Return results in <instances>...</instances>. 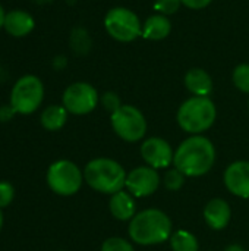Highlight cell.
<instances>
[{"instance_id": "6da1fadb", "label": "cell", "mask_w": 249, "mask_h": 251, "mask_svg": "<svg viewBox=\"0 0 249 251\" xmlns=\"http://www.w3.org/2000/svg\"><path fill=\"white\" fill-rule=\"evenodd\" d=\"M216 162L213 143L203 135H191L183 140L175 151L173 166L189 178L208 174Z\"/></svg>"}, {"instance_id": "7a4b0ae2", "label": "cell", "mask_w": 249, "mask_h": 251, "mask_svg": "<svg viewBox=\"0 0 249 251\" xmlns=\"http://www.w3.org/2000/svg\"><path fill=\"white\" fill-rule=\"evenodd\" d=\"M172 228V221L163 210L145 209L129 221L128 234L139 246H157L170 240Z\"/></svg>"}, {"instance_id": "3957f363", "label": "cell", "mask_w": 249, "mask_h": 251, "mask_svg": "<svg viewBox=\"0 0 249 251\" xmlns=\"http://www.w3.org/2000/svg\"><path fill=\"white\" fill-rule=\"evenodd\" d=\"M126 175L123 166L109 157L92 159L84 169L85 182L97 193L110 196L125 188Z\"/></svg>"}, {"instance_id": "277c9868", "label": "cell", "mask_w": 249, "mask_h": 251, "mask_svg": "<svg viewBox=\"0 0 249 251\" xmlns=\"http://www.w3.org/2000/svg\"><path fill=\"white\" fill-rule=\"evenodd\" d=\"M217 110L216 104L210 97H191L185 100L178 110V124L179 126L194 135H200L210 129L216 122Z\"/></svg>"}, {"instance_id": "5b68a950", "label": "cell", "mask_w": 249, "mask_h": 251, "mask_svg": "<svg viewBox=\"0 0 249 251\" xmlns=\"http://www.w3.org/2000/svg\"><path fill=\"white\" fill-rule=\"evenodd\" d=\"M44 99L43 81L35 75H25L19 78L10 93V107L15 113H34Z\"/></svg>"}, {"instance_id": "8992f818", "label": "cell", "mask_w": 249, "mask_h": 251, "mask_svg": "<svg viewBox=\"0 0 249 251\" xmlns=\"http://www.w3.org/2000/svg\"><path fill=\"white\" fill-rule=\"evenodd\" d=\"M114 134L126 143H136L147 132V121L142 112L131 104H122L110 116Z\"/></svg>"}, {"instance_id": "52a82bcc", "label": "cell", "mask_w": 249, "mask_h": 251, "mask_svg": "<svg viewBox=\"0 0 249 251\" xmlns=\"http://www.w3.org/2000/svg\"><path fill=\"white\" fill-rule=\"evenodd\" d=\"M104 28L107 34L120 41L129 43L142 35V25L135 12L128 7H113L104 18Z\"/></svg>"}, {"instance_id": "ba28073f", "label": "cell", "mask_w": 249, "mask_h": 251, "mask_svg": "<svg viewBox=\"0 0 249 251\" xmlns=\"http://www.w3.org/2000/svg\"><path fill=\"white\" fill-rule=\"evenodd\" d=\"M84 174L70 160H57L47 171V184L53 193L69 197L79 191Z\"/></svg>"}, {"instance_id": "9c48e42d", "label": "cell", "mask_w": 249, "mask_h": 251, "mask_svg": "<svg viewBox=\"0 0 249 251\" xmlns=\"http://www.w3.org/2000/svg\"><path fill=\"white\" fill-rule=\"evenodd\" d=\"M98 93L88 82H73L63 93V106L72 115H88L98 104Z\"/></svg>"}, {"instance_id": "30bf717a", "label": "cell", "mask_w": 249, "mask_h": 251, "mask_svg": "<svg viewBox=\"0 0 249 251\" xmlns=\"http://www.w3.org/2000/svg\"><path fill=\"white\" fill-rule=\"evenodd\" d=\"M160 182L161 179L157 169L150 166H138L126 175L125 188L134 197L142 199L153 196L160 187Z\"/></svg>"}, {"instance_id": "8fae6325", "label": "cell", "mask_w": 249, "mask_h": 251, "mask_svg": "<svg viewBox=\"0 0 249 251\" xmlns=\"http://www.w3.org/2000/svg\"><path fill=\"white\" fill-rule=\"evenodd\" d=\"M141 156L147 166L153 169H166L173 165L175 151L166 140L160 137H151L142 143Z\"/></svg>"}, {"instance_id": "7c38bea8", "label": "cell", "mask_w": 249, "mask_h": 251, "mask_svg": "<svg viewBox=\"0 0 249 251\" xmlns=\"http://www.w3.org/2000/svg\"><path fill=\"white\" fill-rule=\"evenodd\" d=\"M225 185L236 197L249 199V162L238 160L230 163L223 176Z\"/></svg>"}, {"instance_id": "4fadbf2b", "label": "cell", "mask_w": 249, "mask_h": 251, "mask_svg": "<svg viewBox=\"0 0 249 251\" xmlns=\"http://www.w3.org/2000/svg\"><path fill=\"white\" fill-rule=\"evenodd\" d=\"M203 216H204V221L208 225V228H211L214 231H222L230 222L232 209L226 200L213 199L205 204Z\"/></svg>"}, {"instance_id": "5bb4252c", "label": "cell", "mask_w": 249, "mask_h": 251, "mask_svg": "<svg viewBox=\"0 0 249 251\" xmlns=\"http://www.w3.org/2000/svg\"><path fill=\"white\" fill-rule=\"evenodd\" d=\"M109 209H110L112 216L122 222L131 221L136 215V204H135L134 196L123 190L112 194L110 201H109Z\"/></svg>"}, {"instance_id": "9a60e30c", "label": "cell", "mask_w": 249, "mask_h": 251, "mask_svg": "<svg viewBox=\"0 0 249 251\" xmlns=\"http://www.w3.org/2000/svg\"><path fill=\"white\" fill-rule=\"evenodd\" d=\"M34 18L28 12L13 9L6 13L3 28L13 37H25L34 29Z\"/></svg>"}, {"instance_id": "2e32d148", "label": "cell", "mask_w": 249, "mask_h": 251, "mask_svg": "<svg viewBox=\"0 0 249 251\" xmlns=\"http://www.w3.org/2000/svg\"><path fill=\"white\" fill-rule=\"evenodd\" d=\"M185 87L197 97H208L213 91V79L207 71L194 68L189 69L185 75Z\"/></svg>"}, {"instance_id": "e0dca14e", "label": "cell", "mask_w": 249, "mask_h": 251, "mask_svg": "<svg viewBox=\"0 0 249 251\" xmlns=\"http://www.w3.org/2000/svg\"><path fill=\"white\" fill-rule=\"evenodd\" d=\"M172 31V24L166 15L156 13L147 18V21L142 25V37L145 40L151 41H160L164 40Z\"/></svg>"}, {"instance_id": "ac0fdd59", "label": "cell", "mask_w": 249, "mask_h": 251, "mask_svg": "<svg viewBox=\"0 0 249 251\" xmlns=\"http://www.w3.org/2000/svg\"><path fill=\"white\" fill-rule=\"evenodd\" d=\"M68 110L65 106H48L41 115V125L48 131H57L63 128L68 121Z\"/></svg>"}, {"instance_id": "d6986e66", "label": "cell", "mask_w": 249, "mask_h": 251, "mask_svg": "<svg viewBox=\"0 0 249 251\" xmlns=\"http://www.w3.org/2000/svg\"><path fill=\"white\" fill-rule=\"evenodd\" d=\"M170 247L173 251H200L197 237L185 229H179L172 234Z\"/></svg>"}, {"instance_id": "ffe728a7", "label": "cell", "mask_w": 249, "mask_h": 251, "mask_svg": "<svg viewBox=\"0 0 249 251\" xmlns=\"http://www.w3.org/2000/svg\"><path fill=\"white\" fill-rule=\"evenodd\" d=\"M185 179H186V175L182 174L178 168L173 166L172 169L166 171L164 178H163V184L169 191H178V190H181L183 187Z\"/></svg>"}, {"instance_id": "44dd1931", "label": "cell", "mask_w": 249, "mask_h": 251, "mask_svg": "<svg viewBox=\"0 0 249 251\" xmlns=\"http://www.w3.org/2000/svg\"><path fill=\"white\" fill-rule=\"evenodd\" d=\"M232 79L239 91L249 94V63L238 65L233 71Z\"/></svg>"}, {"instance_id": "7402d4cb", "label": "cell", "mask_w": 249, "mask_h": 251, "mask_svg": "<svg viewBox=\"0 0 249 251\" xmlns=\"http://www.w3.org/2000/svg\"><path fill=\"white\" fill-rule=\"evenodd\" d=\"M70 44H72V47H73L75 51H78V53H85V51L90 49L91 40H90V37H88V34H87L85 29L78 28V29H73V32H72Z\"/></svg>"}, {"instance_id": "603a6c76", "label": "cell", "mask_w": 249, "mask_h": 251, "mask_svg": "<svg viewBox=\"0 0 249 251\" xmlns=\"http://www.w3.org/2000/svg\"><path fill=\"white\" fill-rule=\"evenodd\" d=\"M101 251H135V249L128 240L120 237H112L101 244Z\"/></svg>"}, {"instance_id": "cb8c5ba5", "label": "cell", "mask_w": 249, "mask_h": 251, "mask_svg": "<svg viewBox=\"0 0 249 251\" xmlns=\"http://www.w3.org/2000/svg\"><path fill=\"white\" fill-rule=\"evenodd\" d=\"M182 1L181 0H156L154 9L161 15H173L179 10Z\"/></svg>"}, {"instance_id": "d4e9b609", "label": "cell", "mask_w": 249, "mask_h": 251, "mask_svg": "<svg viewBox=\"0 0 249 251\" xmlns=\"http://www.w3.org/2000/svg\"><path fill=\"white\" fill-rule=\"evenodd\" d=\"M101 104H103V107H104L106 110H109L110 113H114V112L122 106L120 97H119L116 93H113V91H107V93H104V94L101 96Z\"/></svg>"}, {"instance_id": "484cf974", "label": "cell", "mask_w": 249, "mask_h": 251, "mask_svg": "<svg viewBox=\"0 0 249 251\" xmlns=\"http://www.w3.org/2000/svg\"><path fill=\"white\" fill-rule=\"evenodd\" d=\"M13 194H15V190L9 182H6V181L0 182V209L9 206L12 203Z\"/></svg>"}, {"instance_id": "4316f807", "label": "cell", "mask_w": 249, "mask_h": 251, "mask_svg": "<svg viewBox=\"0 0 249 251\" xmlns=\"http://www.w3.org/2000/svg\"><path fill=\"white\" fill-rule=\"evenodd\" d=\"M181 1H182V4H183V6H186V7L198 10V9H204V7H207L213 0H181Z\"/></svg>"}, {"instance_id": "83f0119b", "label": "cell", "mask_w": 249, "mask_h": 251, "mask_svg": "<svg viewBox=\"0 0 249 251\" xmlns=\"http://www.w3.org/2000/svg\"><path fill=\"white\" fill-rule=\"evenodd\" d=\"M225 251H245V249L239 244H230L225 249Z\"/></svg>"}, {"instance_id": "f1b7e54d", "label": "cell", "mask_w": 249, "mask_h": 251, "mask_svg": "<svg viewBox=\"0 0 249 251\" xmlns=\"http://www.w3.org/2000/svg\"><path fill=\"white\" fill-rule=\"evenodd\" d=\"M4 16H6V12L0 4V28H3V25H4Z\"/></svg>"}, {"instance_id": "f546056e", "label": "cell", "mask_w": 249, "mask_h": 251, "mask_svg": "<svg viewBox=\"0 0 249 251\" xmlns=\"http://www.w3.org/2000/svg\"><path fill=\"white\" fill-rule=\"evenodd\" d=\"M1 225H3V215H1V210H0V229H1Z\"/></svg>"}, {"instance_id": "4dcf8cb0", "label": "cell", "mask_w": 249, "mask_h": 251, "mask_svg": "<svg viewBox=\"0 0 249 251\" xmlns=\"http://www.w3.org/2000/svg\"><path fill=\"white\" fill-rule=\"evenodd\" d=\"M248 107H249V104H248Z\"/></svg>"}]
</instances>
